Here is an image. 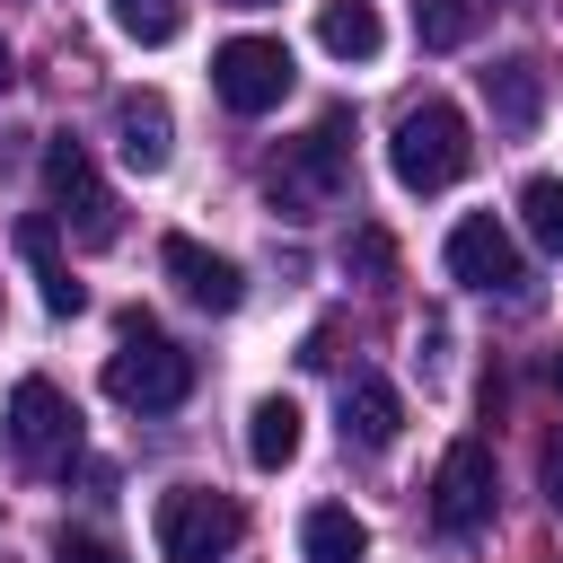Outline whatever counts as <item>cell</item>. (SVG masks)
<instances>
[{
	"label": "cell",
	"instance_id": "8992f818",
	"mask_svg": "<svg viewBox=\"0 0 563 563\" xmlns=\"http://www.w3.org/2000/svg\"><path fill=\"white\" fill-rule=\"evenodd\" d=\"M9 457L35 466V475H53V466L79 457V405L53 378H18L9 387Z\"/></svg>",
	"mask_w": 563,
	"mask_h": 563
},
{
	"label": "cell",
	"instance_id": "484cf974",
	"mask_svg": "<svg viewBox=\"0 0 563 563\" xmlns=\"http://www.w3.org/2000/svg\"><path fill=\"white\" fill-rule=\"evenodd\" d=\"M238 9H264V0H238Z\"/></svg>",
	"mask_w": 563,
	"mask_h": 563
},
{
	"label": "cell",
	"instance_id": "52a82bcc",
	"mask_svg": "<svg viewBox=\"0 0 563 563\" xmlns=\"http://www.w3.org/2000/svg\"><path fill=\"white\" fill-rule=\"evenodd\" d=\"M211 88L229 114H273L290 97V44L282 35H229L211 53Z\"/></svg>",
	"mask_w": 563,
	"mask_h": 563
},
{
	"label": "cell",
	"instance_id": "4fadbf2b",
	"mask_svg": "<svg viewBox=\"0 0 563 563\" xmlns=\"http://www.w3.org/2000/svg\"><path fill=\"white\" fill-rule=\"evenodd\" d=\"M18 255L35 264V290H44V308H53V317H79V308H88V290H79V282H70V264H62V220L26 211V220H18Z\"/></svg>",
	"mask_w": 563,
	"mask_h": 563
},
{
	"label": "cell",
	"instance_id": "7a4b0ae2",
	"mask_svg": "<svg viewBox=\"0 0 563 563\" xmlns=\"http://www.w3.org/2000/svg\"><path fill=\"white\" fill-rule=\"evenodd\" d=\"M106 396L132 405V413H167V405L194 396V352H176V343L132 308V317H123V343L106 352Z\"/></svg>",
	"mask_w": 563,
	"mask_h": 563
},
{
	"label": "cell",
	"instance_id": "44dd1931",
	"mask_svg": "<svg viewBox=\"0 0 563 563\" xmlns=\"http://www.w3.org/2000/svg\"><path fill=\"white\" fill-rule=\"evenodd\" d=\"M343 264H352L361 282H378V273L396 264V246H387V229H352V255H343Z\"/></svg>",
	"mask_w": 563,
	"mask_h": 563
},
{
	"label": "cell",
	"instance_id": "603a6c76",
	"mask_svg": "<svg viewBox=\"0 0 563 563\" xmlns=\"http://www.w3.org/2000/svg\"><path fill=\"white\" fill-rule=\"evenodd\" d=\"M537 484H545V501L563 510V431H554V440L537 449Z\"/></svg>",
	"mask_w": 563,
	"mask_h": 563
},
{
	"label": "cell",
	"instance_id": "ffe728a7",
	"mask_svg": "<svg viewBox=\"0 0 563 563\" xmlns=\"http://www.w3.org/2000/svg\"><path fill=\"white\" fill-rule=\"evenodd\" d=\"M114 26H123L132 44H176V26H185V0H114Z\"/></svg>",
	"mask_w": 563,
	"mask_h": 563
},
{
	"label": "cell",
	"instance_id": "5bb4252c",
	"mask_svg": "<svg viewBox=\"0 0 563 563\" xmlns=\"http://www.w3.org/2000/svg\"><path fill=\"white\" fill-rule=\"evenodd\" d=\"M396 431H405V396L361 369V378L343 387V440H352V449H387Z\"/></svg>",
	"mask_w": 563,
	"mask_h": 563
},
{
	"label": "cell",
	"instance_id": "2e32d148",
	"mask_svg": "<svg viewBox=\"0 0 563 563\" xmlns=\"http://www.w3.org/2000/svg\"><path fill=\"white\" fill-rule=\"evenodd\" d=\"M246 457H255L264 475H282V466L299 457V405H290V396H255V413H246Z\"/></svg>",
	"mask_w": 563,
	"mask_h": 563
},
{
	"label": "cell",
	"instance_id": "277c9868",
	"mask_svg": "<svg viewBox=\"0 0 563 563\" xmlns=\"http://www.w3.org/2000/svg\"><path fill=\"white\" fill-rule=\"evenodd\" d=\"M150 528H158V554H167V563H220L246 519H238V501L211 493V484H167L158 510H150Z\"/></svg>",
	"mask_w": 563,
	"mask_h": 563
},
{
	"label": "cell",
	"instance_id": "ac0fdd59",
	"mask_svg": "<svg viewBox=\"0 0 563 563\" xmlns=\"http://www.w3.org/2000/svg\"><path fill=\"white\" fill-rule=\"evenodd\" d=\"M519 220H528V238L545 255H563V176H528L519 185Z\"/></svg>",
	"mask_w": 563,
	"mask_h": 563
},
{
	"label": "cell",
	"instance_id": "cb8c5ba5",
	"mask_svg": "<svg viewBox=\"0 0 563 563\" xmlns=\"http://www.w3.org/2000/svg\"><path fill=\"white\" fill-rule=\"evenodd\" d=\"M0 88H9V44H0Z\"/></svg>",
	"mask_w": 563,
	"mask_h": 563
},
{
	"label": "cell",
	"instance_id": "8fae6325",
	"mask_svg": "<svg viewBox=\"0 0 563 563\" xmlns=\"http://www.w3.org/2000/svg\"><path fill=\"white\" fill-rule=\"evenodd\" d=\"M158 273L194 299V308H211V317H229L238 299H246V282H238V264L229 255H211L202 238H158Z\"/></svg>",
	"mask_w": 563,
	"mask_h": 563
},
{
	"label": "cell",
	"instance_id": "3957f363",
	"mask_svg": "<svg viewBox=\"0 0 563 563\" xmlns=\"http://www.w3.org/2000/svg\"><path fill=\"white\" fill-rule=\"evenodd\" d=\"M343 132H352V114H343V106H325V114H317V132L264 167V202H273L282 220H317V211H334V202H343Z\"/></svg>",
	"mask_w": 563,
	"mask_h": 563
},
{
	"label": "cell",
	"instance_id": "6da1fadb",
	"mask_svg": "<svg viewBox=\"0 0 563 563\" xmlns=\"http://www.w3.org/2000/svg\"><path fill=\"white\" fill-rule=\"evenodd\" d=\"M387 167H396L405 194H449V185L475 167L466 114H457L449 97H413V106L396 114V132H387Z\"/></svg>",
	"mask_w": 563,
	"mask_h": 563
},
{
	"label": "cell",
	"instance_id": "7c38bea8",
	"mask_svg": "<svg viewBox=\"0 0 563 563\" xmlns=\"http://www.w3.org/2000/svg\"><path fill=\"white\" fill-rule=\"evenodd\" d=\"M484 106H493V132L528 141V132L545 123V62H528V53L493 62V70H484Z\"/></svg>",
	"mask_w": 563,
	"mask_h": 563
},
{
	"label": "cell",
	"instance_id": "5b68a950",
	"mask_svg": "<svg viewBox=\"0 0 563 563\" xmlns=\"http://www.w3.org/2000/svg\"><path fill=\"white\" fill-rule=\"evenodd\" d=\"M44 194H53V211H62V229H70L79 246H114L123 220H114V194H106L88 141H70V132L44 141Z\"/></svg>",
	"mask_w": 563,
	"mask_h": 563
},
{
	"label": "cell",
	"instance_id": "9a60e30c",
	"mask_svg": "<svg viewBox=\"0 0 563 563\" xmlns=\"http://www.w3.org/2000/svg\"><path fill=\"white\" fill-rule=\"evenodd\" d=\"M317 44H325L334 62H378L387 26H378L369 0H325V9H317Z\"/></svg>",
	"mask_w": 563,
	"mask_h": 563
},
{
	"label": "cell",
	"instance_id": "d6986e66",
	"mask_svg": "<svg viewBox=\"0 0 563 563\" xmlns=\"http://www.w3.org/2000/svg\"><path fill=\"white\" fill-rule=\"evenodd\" d=\"M475 18H484L475 0H422V9H413V35H422L431 53H457V44L475 35Z\"/></svg>",
	"mask_w": 563,
	"mask_h": 563
},
{
	"label": "cell",
	"instance_id": "7402d4cb",
	"mask_svg": "<svg viewBox=\"0 0 563 563\" xmlns=\"http://www.w3.org/2000/svg\"><path fill=\"white\" fill-rule=\"evenodd\" d=\"M53 563H123V554H114L106 537H88V528H62V537H53Z\"/></svg>",
	"mask_w": 563,
	"mask_h": 563
},
{
	"label": "cell",
	"instance_id": "30bf717a",
	"mask_svg": "<svg viewBox=\"0 0 563 563\" xmlns=\"http://www.w3.org/2000/svg\"><path fill=\"white\" fill-rule=\"evenodd\" d=\"M114 150H123L132 176H158V167L176 158V114H167L158 88H123V97H114Z\"/></svg>",
	"mask_w": 563,
	"mask_h": 563
},
{
	"label": "cell",
	"instance_id": "e0dca14e",
	"mask_svg": "<svg viewBox=\"0 0 563 563\" xmlns=\"http://www.w3.org/2000/svg\"><path fill=\"white\" fill-rule=\"evenodd\" d=\"M299 554H308V563H361V554H369V528H361L343 501H317V510L299 519Z\"/></svg>",
	"mask_w": 563,
	"mask_h": 563
},
{
	"label": "cell",
	"instance_id": "ba28073f",
	"mask_svg": "<svg viewBox=\"0 0 563 563\" xmlns=\"http://www.w3.org/2000/svg\"><path fill=\"white\" fill-rule=\"evenodd\" d=\"M449 273L466 290H484V299H528V264H519V246H510V229L493 211H475V220L449 229Z\"/></svg>",
	"mask_w": 563,
	"mask_h": 563
},
{
	"label": "cell",
	"instance_id": "9c48e42d",
	"mask_svg": "<svg viewBox=\"0 0 563 563\" xmlns=\"http://www.w3.org/2000/svg\"><path fill=\"white\" fill-rule=\"evenodd\" d=\"M493 519V449L484 440H457L431 475V528L440 537H475Z\"/></svg>",
	"mask_w": 563,
	"mask_h": 563
},
{
	"label": "cell",
	"instance_id": "d4e9b609",
	"mask_svg": "<svg viewBox=\"0 0 563 563\" xmlns=\"http://www.w3.org/2000/svg\"><path fill=\"white\" fill-rule=\"evenodd\" d=\"M554 387H563V352H554Z\"/></svg>",
	"mask_w": 563,
	"mask_h": 563
}]
</instances>
